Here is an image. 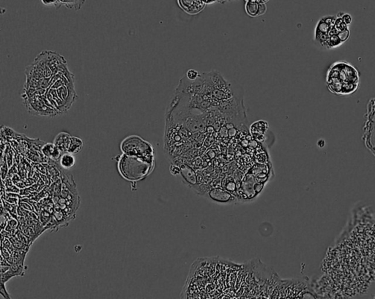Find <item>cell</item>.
I'll return each mask as SVG.
<instances>
[{"label": "cell", "mask_w": 375, "mask_h": 299, "mask_svg": "<svg viewBox=\"0 0 375 299\" xmlns=\"http://www.w3.org/2000/svg\"><path fill=\"white\" fill-rule=\"evenodd\" d=\"M359 73L356 68L345 62L333 64L328 71V88L333 94H353L359 86Z\"/></svg>", "instance_id": "obj_1"}, {"label": "cell", "mask_w": 375, "mask_h": 299, "mask_svg": "<svg viewBox=\"0 0 375 299\" xmlns=\"http://www.w3.org/2000/svg\"><path fill=\"white\" fill-rule=\"evenodd\" d=\"M153 164L148 162L130 155L123 154L117 163L120 175L129 181L137 182L144 179L152 172Z\"/></svg>", "instance_id": "obj_2"}, {"label": "cell", "mask_w": 375, "mask_h": 299, "mask_svg": "<svg viewBox=\"0 0 375 299\" xmlns=\"http://www.w3.org/2000/svg\"><path fill=\"white\" fill-rule=\"evenodd\" d=\"M120 149L123 154L142 159L151 164L154 163L152 145L138 135H130L125 138L120 144Z\"/></svg>", "instance_id": "obj_3"}, {"label": "cell", "mask_w": 375, "mask_h": 299, "mask_svg": "<svg viewBox=\"0 0 375 299\" xmlns=\"http://www.w3.org/2000/svg\"><path fill=\"white\" fill-rule=\"evenodd\" d=\"M336 17L326 16L320 18L317 24L315 30V42L320 48L327 49V42L328 34L332 27L334 26Z\"/></svg>", "instance_id": "obj_4"}, {"label": "cell", "mask_w": 375, "mask_h": 299, "mask_svg": "<svg viewBox=\"0 0 375 299\" xmlns=\"http://www.w3.org/2000/svg\"><path fill=\"white\" fill-rule=\"evenodd\" d=\"M203 196L208 201L218 205H234L238 202L237 197L231 192L221 187H213L207 190Z\"/></svg>", "instance_id": "obj_5"}, {"label": "cell", "mask_w": 375, "mask_h": 299, "mask_svg": "<svg viewBox=\"0 0 375 299\" xmlns=\"http://www.w3.org/2000/svg\"><path fill=\"white\" fill-rule=\"evenodd\" d=\"M178 5L189 15H196L205 9L202 0H178Z\"/></svg>", "instance_id": "obj_6"}, {"label": "cell", "mask_w": 375, "mask_h": 299, "mask_svg": "<svg viewBox=\"0 0 375 299\" xmlns=\"http://www.w3.org/2000/svg\"><path fill=\"white\" fill-rule=\"evenodd\" d=\"M245 10L248 16L253 18L259 17L266 13V4L254 0H248L245 2Z\"/></svg>", "instance_id": "obj_7"}, {"label": "cell", "mask_w": 375, "mask_h": 299, "mask_svg": "<svg viewBox=\"0 0 375 299\" xmlns=\"http://www.w3.org/2000/svg\"><path fill=\"white\" fill-rule=\"evenodd\" d=\"M181 175L184 184L188 187H193L197 183L196 172L193 169L187 164L181 165Z\"/></svg>", "instance_id": "obj_8"}, {"label": "cell", "mask_w": 375, "mask_h": 299, "mask_svg": "<svg viewBox=\"0 0 375 299\" xmlns=\"http://www.w3.org/2000/svg\"><path fill=\"white\" fill-rule=\"evenodd\" d=\"M41 152L47 158L53 160H59L62 156V152L56 147L54 143H45L41 148Z\"/></svg>", "instance_id": "obj_9"}, {"label": "cell", "mask_w": 375, "mask_h": 299, "mask_svg": "<svg viewBox=\"0 0 375 299\" xmlns=\"http://www.w3.org/2000/svg\"><path fill=\"white\" fill-rule=\"evenodd\" d=\"M71 138V135L68 132H59L54 138V143L56 145V147L59 148L62 154H64L65 152H68Z\"/></svg>", "instance_id": "obj_10"}, {"label": "cell", "mask_w": 375, "mask_h": 299, "mask_svg": "<svg viewBox=\"0 0 375 299\" xmlns=\"http://www.w3.org/2000/svg\"><path fill=\"white\" fill-rule=\"evenodd\" d=\"M268 128V123L263 120H259L251 125L250 128L251 134L256 136H264Z\"/></svg>", "instance_id": "obj_11"}, {"label": "cell", "mask_w": 375, "mask_h": 299, "mask_svg": "<svg viewBox=\"0 0 375 299\" xmlns=\"http://www.w3.org/2000/svg\"><path fill=\"white\" fill-rule=\"evenodd\" d=\"M59 165H60L62 169L68 170V169L74 167L76 163V159L74 155H72V154L65 152V153L62 154V156L59 159Z\"/></svg>", "instance_id": "obj_12"}, {"label": "cell", "mask_w": 375, "mask_h": 299, "mask_svg": "<svg viewBox=\"0 0 375 299\" xmlns=\"http://www.w3.org/2000/svg\"><path fill=\"white\" fill-rule=\"evenodd\" d=\"M84 143L81 138L76 136H71L69 147H68V153L76 155L79 154L83 148Z\"/></svg>", "instance_id": "obj_13"}, {"label": "cell", "mask_w": 375, "mask_h": 299, "mask_svg": "<svg viewBox=\"0 0 375 299\" xmlns=\"http://www.w3.org/2000/svg\"><path fill=\"white\" fill-rule=\"evenodd\" d=\"M199 74L198 71H195L193 69L188 70L187 73V78L190 82L196 80L199 78Z\"/></svg>", "instance_id": "obj_14"}, {"label": "cell", "mask_w": 375, "mask_h": 299, "mask_svg": "<svg viewBox=\"0 0 375 299\" xmlns=\"http://www.w3.org/2000/svg\"><path fill=\"white\" fill-rule=\"evenodd\" d=\"M337 17H341L342 18L343 21H344L347 25H350V24H351L352 16H350V14H348V13L340 12V13H338Z\"/></svg>", "instance_id": "obj_15"}, {"label": "cell", "mask_w": 375, "mask_h": 299, "mask_svg": "<svg viewBox=\"0 0 375 299\" xmlns=\"http://www.w3.org/2000/svg\"><path fill=\"white\" fill-rule=\"evenodd\" d=\"M169 171L173 176H178L181 173V166H177V165H171Z\"/></svg>", "instance_id": "obj_16"}, {"label": "cell", "mask_w": 375, "mask_h": 299, "mask_svg": "<svg viewBox=\"0 0 375 299\" xmlns=\"http://www.w3.org/2000/svg\"><path fill=\"white\" fill-rule=\"evenodd\" d=\"M41 1L44 5L54 6L56 9H58L59 0H41Z\"/></svg>", "instance_id": "obj_17"}, {"label": "cell", "mask_w": 375, "mask_h": 299, "mask_svg": "<svg viewBox=\"0 0 375 299\" xmlns=\"http://www.w3.org/2000/svg\"><path fill=\"white\" fill-rule=\"evenodd\" d=\"M202 1H203L205 5H207V4H212L213 3L217 2V1H219V0H202Z\"/></svg>", "instance_id": "obj_18"}, {"label": "cell", "mask_w": 375, "mask_h": 299, "mask_svg": "<svg viewBox=\"0 0 375 299\" xmlns=\"http://www.w3.org/2000/svg\"><path fill=\"white\" fill-rule=\"evenodd\" d=\"M245 1H248V0H245ZM254 1H260V2L265 3V4H266L269 0H254Z\"/></svg>", "instance_id": "obj_19"}, {"label": "cell", "mask_w": 375, "mask_h": 299, "mask_svg": "<svg viewBox=\"0 0 375 299\" xmlns=\"http://www.w3.org/2000/svg\"><path fill=\"white\" fill-rule=\"evenodd\" d=\"M373 299H375V295L373 297Z\"/></svg>", "instance_id": "obj_20"}]
</instances>
